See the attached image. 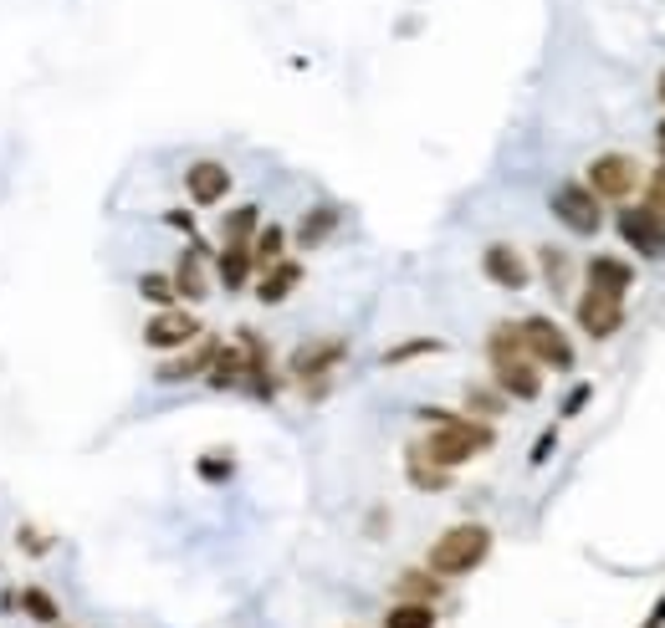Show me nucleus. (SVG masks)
Here are the masks:
<instances>
[{
	"label": "nucleus",
	"mask_w": 665,
	"mask_h": 628,
	"mask_svg": "<svg viewBox=\"0 0 665 628\" xmlns=\"http://www.w3.org/2000/svg\"><path fill=\"white\" fill-rule=\"evenodd\" d=\"M655 98H660V103H665V72H660V82H655Z\"/></svg>",
	"instance_id": "nucleus-38"
},
{
	"label": "nucleus",
	"mask_w": 665,
	"mask_h": 628,
	"mask_svg": "<svg viewBox=\"0 0 665 628\" xmlns=\"http://www.w3.org/2000/svg\"><path fill=\"white\" fill-rule=\"evenodd\" d=\"M215 353H221V337H210V333H200L195 343H190V353H174V358H164L154 368V384H195V378H205L210 373V363H215Z\"/></svg>",
	"instance_id": "nucleus-12"
},
{
	"label": "nucleus",
	"mask_w": 665,
	"mask_h": 628,
	"mask_svg": "<svg viewBox=\"0 0 665 628\" xmlns=\"http://www.w3.org/2000/svg\"><path fill=\"white\" fill-rule=\"evenodd\" d=\"M537 266H543V282H548V292L558 296V302H568V292H574V256H568L563 245L543 241V245H537Z\"/></svg>",
	"instance_id": "nucleus-19"
},
{
	"label": "nucleus",
	"mask_w": 665,
	"mask_h": 628,
	"mask_svg": "<svg viewBox=\"0 0 665 628\" xmlns=\"http://www.w3.org/2000/svg\"><path fill=\"white\" fill-rule=\"evenodd\" d=\"M512 398L502 394V388H486V384H466V414H476V419H502L507 414Z\"/></svg>",
	"instance_id": "nucleus-26"
},
{
	"label": "nucleus",
	"mask_w": 665,
	"mask_h": 628,
	"mask_svg": "<svg viewBox=\"0 0 665 628\" xmlns=\"http://www.w3.org/2000/svg\"><path fill=\"white\" fill-rule=\"evenodd\" d=\"M256 225H261V205H235V210H225V220H221V245L225 241H251V235H256Z\"/></svg>",
	"instance_id": "nucleus-28"
},
{
	"label": "nucleus",
	"mask_w": 665,
	"mask_h": 628,
	"mask_svg": "<svg viewBox=\"0 0 665 628\" xmlns=\"http://www.w3.org/2000/svg\"><path fill=\"white\" fill-rule=\"evenodd\" d=\"M338 225H343V205L317 200V205H307V215L297 220V231H287V235H292L297 251H323V245L338 235Z\"/></svg>",
	"instance_id": "nucleus-15"
},
{
	"label": "nucleus",
	"mask_w": 665,
	"mask_h": 628,
	"mask_svg": "<svg viewBox=\"0 0 665 628\" xmlns=\"http://www.w3.org/2000/svg\"><path fill=\"white\" fill-rule=\"evenodd\" d=\"M492 363V384L512 398V404H537L543 398V368L527 353H496Z\"/></svg>",
	"instance_id": "nucleus-9"
},
{
	"label": "nucleus",
	"mask_w": 665,
	"mask_h": 628,
	"mask_svg": "<svg viewBox=\"0 0 665 628\" xmlns=\"http://www.w3.org/2000/svg\"><path fill=\"white\" fill-rule=\"evenodd\" d=\"M574 322L584 327V337H594V343H609L619 327H625V296H609V292H594V286H584L574 302Z\"/></svg>",
	"instance_id": "nucleus-10"
},
{
	"label": "nucleus",
	"mask_w": 665,
	"mask_h": 628,
	"mask_svg": "<svg viewBox=\"0 0 665 628\" xmlns=\"http://www.w3.org/2000/svg\"><path fill=\"white\" fill-rule=\"evenodd\" d=\"M164 225H174V231H184L190 241H195V215H190V210H170V215H164Z\"/></svg>",
	"instance_id": "nucleus-34"
},
{
	"label": "nucleus",
	"mask_w": 665,
	"mask_h": 628,
	"mask_svg": "<svg viewBox=\"0 0 665 628\" xmlns=\"http://www.w3.org/2000/svg\"><path fill=\"white\" fill-rule=\"evenodd\" d=\"M394 598H415V602H441L445 598V577H435L431 567H405L394 577Z\"/></svg>",
	"instance_id": "nucleus-21"
},
{
	"label": "nucleus",
	"mask_w": 665,
	"mask_h": 628,
	"mask_svg": "<svg viewBox=\"0 0 665 628\" xmlns=\"http://www.w3.org/2000/svg\"><path fill=\"white\" fill-rule=\"evenodd\" d=\"M588 398H594V384H574V388H568V398H563L558 419H578V414L588 409Z\"/></svg>",
	"instance_id": "nucleus-31"
},
{
	"label": "nucleus",
	"mask_w": 665,
	"mask_h": 628,
	"mask_svg": "<svg viewBox=\"0 0 665 628\" xmlns=\"http://www.w3.org/2000/svg\"><path fill=\"white\" fill-rule=\"evenodd\" d=\"M205 261H210V251H205V241L195 235V241L180 251L174 271H170V276H174V292H180V302H205V296L215 292V282H210V266H205Z\"/></svg>",
	"instance_id": "nucleus-14"
},
{
	"label": "nucleus",
	"mask_w": 665,
	"mask_h": 628,
	"mask_svg": "<svg viewBox=\"0 0 665 628\" xmlns=\"http://www.w3.org/2000/svg\"><path fill=\"white\" fill-rule=\"evenodd\" d=\"M451 475H456V470H441V465L420 460L415 449H405V480L415 490H425V496H441V490H451Z\"/></svg>",
	"instance_id": "nucleus-25"
},
{
	"label": "nucleus",
	"mask_w": 665,
	"mask_h": 628,
	"mask_svg": "<svg viewBox=\"0 0 665 628\" xmlns=\"http://www.w3.org/2000/svg\"><path fill=\"white\" fill-rule=\"evenodd\" d=\"M645 205H650L655 215H665V164H655L650 180H645Z\"/></svg>",
	"instance_id": "nucleus-33"
},
{
	"label": "nucleus",
	"mask_w": 665,
	"mask_h": 628,
	"mask_svg": "<svg viewBox=\"0 0 665 628\" xmlns=\"http://www.w3.org/2000/svg\"><path fill=\"white\" fill-rule=\"evenodd\" d=\"M384 526H390V511H384V506L369 511V537H384Z\"/></svg>",
	"instance_id": "nucleus-36"
},
{
	"label": "nucleus",
	"mask_w": 665,
	"mask_h": 628,
	"mask_svg": "<svg viewBox=\"0 0 665 628\" xmlns=\"http://www.w3.org/2000/svg\"><path fill=\"white\" fill-rule=\"evenodd\" d=\"M655 154H660V164H665V118L655 123Z\"/></svg>",
	"instance_id": "nucleus-37"
},
{
	"label": "nucleus",
	"mask_w": 665,
	"mask_h": 628,
	"mask_svg": "<svg viewBox=\"0 0 665 628\" xmlns=\"http://www.w3.org/2000/svg\"><path fill=\"white\" fill-rule=\"evenodd\" d=\"M614 225H619V241L645 261H665V215H655L645 200L639 205H619L614 210Z\"/></svg>",
	"instance_id": "nucleus-7"
},
{
	"label": "nucleus",
	"mask_w": 665,
	"mask_h": 628,
	"mask_svg": "<svg viewBox=\"0 0 665 628\" xmlns=\"http://www.w3.org/2000/svg\"><path fill=\"white\" fill-rule=\"evenodd\" d=\"M415 414H420L425 424H431V435L415 439V445H405V449H415L420 460L441 465V470H461V465L482 460L486 449H496V429H492V419H476V414H456V409H441V404H420Z\"/></svg>",
	"instance_id": "nucleus-1"
},
{
	"label": "nucleus",
	"mask_w": 665,
	"mask_h": 628,
	"mask_svg": "<svg viewBox=\"0 0 665 628\" xmlns=\"http://www.w3.org/2000/svg\"><path fill=\"white\" fill-rule=\"evenodd\" d=\"M445 347H451L445 337H405V343L379 353V368H405V363H420V358H441Z\"/></svg>",
	"instance_id": "nucleus-23"
},
{
	"label": "nucleus",
	"mask_w": 665,
	"mask_h": 628,
	"mask_svg": "<svg viewBox=\"0 0 665 628\" xmlns=\"http://www.w3.org/2000/svg\"><path fill=\"white\" fill-rule=\"evenodd\" d=\"M553 455H558V424H548V429H543V435H537V445H533V455H527V465H548Z\"/></svg>",
	"instance_id": "nucleus-30"
},
{
	"label": "nucleus",
	"mask_w": 665,
	"mask_h": 628,
	"mask_svg": "<svg viewBox=\"0 0 665 628\" xmlns=\"http://www.w3.org/2000/svg\"><path fill=\"white\" fill-rule=\"evenodd\" d=\"M584 286H594V292H609V296H629V286H635V266L599 251V256L584 261Z\"/></svg>",
	"instance_id": "nucleus-18"
},
{
	"label": "nucleus",
	"mask_w": 665,
	"mask_h": 628,
	"mask_svg": "<svg viewBox=\"0 0 665 628\" xmlns=\"http://www.w3.org/2000/svg\"><path fill=\"white\" fill-rule=\"evenodd\" d=\"M517 333H522L527 358H533L543 373H574V368H578L574 343H568V333H563V327L548 317V312H533V317H522V322H517Z\"/></svg>",
	"instance_id": "nucleus-5"
},
{
	"label": "nucleus",
	"mask_w": 665,
	"mask_h": 628,
	"mask_svg": "<svg viewBox=\"0 0 665 628\" xmlns=\"http://www.w3.org/2000/svg\"><path fill=\"white\" fill-rule=\"evenodd\" d=\"M287 245H292L287 225H276V220L256 225V235H251V261H256V271L272 266V261H282V256H287Z\"/></svg>",
	"instance_id": "nucleus-24"
},
{
	"label": "nucleus",
	"mask_w": 665,
	"mask_h": 628,
	"mask_svg": "<svg viewBox=\"0 0 665 628\" xmlns=\"http://www.w3.org/2000/svg\"><path fill=\"white\" fill-rule=\"evenodd\" d=\"M256 282V261H251V241H225L215 251V286L225 292H246Z\"/></svg>",
	"instance_id": "nucleus-17"
},
{
	"label": "nucleus",
	"mask_w": 665,
	"mask_h": 628,
	"mask_svg": "<svg viewBox=\"0 0 665 628\" xmlns=\"http://www.w3.org/2000/svg\"><path fill=\"white\" fill-rule=\"evenodd\" d=\"M297 286H302V261L297 256H282V261H272V266L256 271V286H251V292H256L261 307H282Z\"/></svg>",
	"instance_id": "nucleus-16"
},
{
	"label": "nucleus",
	"mask_w": 665,
	"mask_h": 628,
	"mask_svg": "<svg viewBox=\"0 0 665 628\" xmlns=\"http://www.w3.org/2000/svg\"><path fill=\"white\" fill-rule=\"evenodd\" d=\"M639 628H665V592L655 598V608L645 613V623H639Z\"/></svg>",
	"instance_id": "nucleus-35"
},
{
	"label": "nucleus",
	"mask_w": 665,
	"mask_h": 628,
	"mask_svg": "<svg viewBox=\"0 0 665 628\" xmlns=\"http://www.w3.org/2000/svg\"><path fill=\"white\" fill-rule=\"evenodd\" d=\"M133 286H139V296H144L149 307H174V302H180L170 271H139V282Z\"/></svg>",
	"instance_id": "nucleus-27"
},
{
	"label": "nucleus",
	"mask_w": 665,
	"mask_h": 628,
	"mask_svg": "<svg viewBox=\"0 0 665 628\" xmlns=\"http://www.w3.org/2000/svg\"><path fill=\"white\" fill-rule=\"evenodd\" d=\"M379 628H441V608L435 602H415V598H394L384 608Z\"/></svg>",
	"instance_id": "nucleus-20"
},
{
	"label": "nucleus",
	"mask_w": 665,
	"mask_h": 628,
	"mask_svg": "<svg viewBox=\"0 0 665 628\" xmlns=\"http://www.w3.org/2000/svg\"><path fill=\"white\" fill-rule=\"evenodd\" d=\"M492 547H496V531L486 521H456V526H445L441 537L431 541L425 567H431L435 577H445V582H456V577L476 572V567L492 557Z\"/></svg>",
	"instance_id": "nucleus-2"
},
{
	"label": "nucleus",
	"mask_w": 665,
	"mask_h": 628,
	"mask_svg": "<svg viewBox=\"0 0 665 628\" xmlns=\"http://www.w3.org/2000/svg\"><path fill=\"white\" fill-rule=\"evenodd\" d=\"M548 210H553V220H558L563 231L578 235V241H594V235L604 231V200L588 190L584 180H558L553 184Z\"/></svg>",
	"instance_id": "nucleus-4"
},
{
	"label": "nucleus",
	"mask_w": 665,
	"mask_h": 628,
	"mask_svg": "<svg viewBox=\"0 0 665 628\" xmlns=\"http://www.w3.org/2000/svg\"><path fill=\"white\" fill-rule=\"evenodd\" d=\"M195 470H200V480L221 486V480H231V475H235V460H231V455H200Z\"/></svg>",
	"instance_id": "nucleus-29"
},
{
	"label": "nucleus",
	"mask_w": 665,
	"mask_h": 628,
	"mask_svg": "<svg viewBox=\"0 0 665 628\" xmlns=\"http://www.w3.org/2000/svg\"><path fill=\"white\" fill-rule=\"evenodd\" d=\"M16 608L31 618V623H41V628H57L62 623V602L52 598V592L41 588V582H26V588H16Z\"/></svg>",
	"instance_id": "nucleus-22"
},
{
	"label": "nucleus",
	"mask_w": 665,
	"mask_h": 628,
	"mask_svg": "<svg viewBox=\"0 0 665 628\" xmlns=\"http://www.w3.org/2000/svg\"><path fill=\"white\" fill-rule=\"evenodd\" d=\"M200 333H205L200 317L174 302V307H154V317L144 322V347H154V353H180V347H190Z\"/></svg>",
	"instance_id": "nucleus-8"
},
{
	"label": "nucleus",
	"mask_w": 665,
	"mask_h": 628,
	"mask_svg": "<svg viewBox=\"0 0 665 628\" xmlns=\"http://www.w3.org/2000/svg\"><path fill=\"white\" fill-rule=\"evenodd\" d=\"M57 628H72V623H57Z\"/></svg>",
	"instance_id": "nucleus-39"
},
{
	"label": "nucleus",
	"mask_w": 665,
	"mask_h": 628,
	"mask_svg": "<svg viewBox=\"0 0 665 628\" xmlns=\"http://www.w3.org/2000/svg\"><path fill=\"white\" fill-rule=\"evenodd\" d=\"M588 190L599 194L604 205H625L629 194L639 190V164L629 154H619V149H604V154L588 159Z\"/></svg>",
	"instance_id": "nucleus-6"
},
{
	"label": "nucleus",
	"mask_w": 665,
	"mask_h": 628,
	"mask_svg": "<svg viewBox=\"0 0 665 628\" xmlns=\"http://www.w3.org/2000/svg\"><path fill=\"white\" fill-rule=\"evenodd\" d=\"M184 194H190L195 210L225 205V194H231V169H225L221 159H195V164L184 169Z\"/></svg>",
	"instance_id": "nucleus-13"
},
{
	"label": "nucleus",
	"mask_w": 665,
	"mask_h": 628,
	"mask_svg": "<svg viewBox=\"0 0 665 628\" xmlns=\"http://www.w3.org/2000/svg\"><path fill=\"white\" fill-rule=\"evenodd\" d=\"M16 547H26L31 557H41V551H52L57 541H52V537H41V526H16Z\"/></svg>",
	"instance_id": "nucleus-32"
},
{
	"label": "nucleus",
	"mask_w": 665,
	"mask_h": 628,
	"mask_svg": "<svg viewBox=\"0 0 665 628\" xmlns=\"http://www.w3.org/2000/svg\"><path fill=\"white\" fill-rule=\"evenodd\" d=\"M482 276L496 292H527L533 286V266L512 241H486L482 245Z\"/></svg>",
	"instance_id": "nucleus-11"
},
{
	"label": "nucleus",
	"mask_w": 665,
	"mask_h": 628,
	"mask_svg": "<svg viewBox=\"0 0 665 628\" xmlns=\"http://www.w3.org/2000/svg\"><path fill=\"white\" fill-rule=\"evenodd\" d=\"M343 363H348V337H307L287 353V378L307 398H323Z\"/></svg>",
	"instance_id": "nucleus-3"
}]
</instances>
